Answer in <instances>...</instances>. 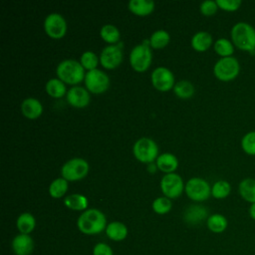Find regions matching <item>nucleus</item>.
<instances>
[{
  "instance_id": "obj_25",
  "label": "nucleus",
  "mask_w": 255,
  "mask_h": 255,
  "mask_svg": "<svg viewBox=\"0 0 255 255\" xmlns=\"http://www.w3.org/2000/svg\"><path fill=\"white\" fill-rule=\"evenodd\" d=\"M45 91L50 97L54 99H60L67 95L68 92L66 89V84L59 78H51L48 80L45 85Z\"/></svg>"
},
{
  "instance_id": "obj_38",
  "label": "nucleus",
  "mask_w": 255,
  "mask_h": 255,
  "mask_svg": "<svg viewBox=\"0 0 255 255\" xmlns=\"http://www.w3.org/2000/svg\"><path fill=\"white\" fill-rule=\"evenodd\" d=\"M93 255H114V251L109 244L99 242L93 248Z\"/></svg>"
},
{
  "instance_id": "obj_23",
  "label": "nucleus",
  "mask_w": 255,
  "mask_h": 255,
  "mask_svg": "<svg viewBox=\"0 0 255 255\" xmlns=\"http://www.w3.org/2000/svg\"><path fill=\"white\" fill-rule=\"evenodd\" d=\"M64 204L67 208L74 211H85L88 209L89 200L81 193H72L64 198Z\"/></svg>"
},
{
  "instance_id": "obj_18",
  "label": "nucleus",
  "mask_w": 255,
  "mask_h": 255,
  "mask_svg": "<svg viewBox=\"0 0 255 255\" xmlns=\"http://www.w3.org/2000/svg\"><path fill=\"white\" fill-rule=\"evenodd\" d=\"M156 168L160 171L166 173H172L176 170L178 166L177 157L171 152H162L160 153L155 160Z\"/></svg>"
},
{
  "instance_id": "obj_8",
  "label": "nucleus",
  "mask_w": 255,
  "mask_h": 255,
  "mask_svg": "<svg viewBox=\"0 0 255 255\" xmlns=\"http://www.w3.org/2000/svg\"><path fill=\"white\" fill-rule=\"evenodd\" d=\"M184 191L191 200L202 202L211 195V186L204 178L191 177L186 181Z\"/></svg>"
},
{
  "instance_id": "obj_21",
  "label": "nucleus",
  "mask_w": 255,
  "mask_h": 255,
  "mask_svg": "<svg viewBox=\"0 0 255 255\" xmlns=\"http://www.w3.org/2000/svg\"><path fill=\"white\" fill-rule=\"evenodd\" d=\"M238 193L244 201L250 204L254 203L255 202V178H251V177L243 178L238 184Z\"/></svg>"
},
{
  "instance_id": "obj_29",
  "label": "nucleus",
  "mask_w": 255,
  "mask_h": 255,
  "mask_svg": "<svg viewBox=\"0 0 255 255\" xmlns=\"http://www.w3.org/2000/svg\"><path fill=\"white\" fill-rule=\"evenodd\" d=\"M149 45L153 49H163L170 41V35L166 30H155L149 37Z\"/></svg>"
},
{
  "instance_id": "obj_22",
  "label": "nucleus",
  "mask_w": 255,
  "mask_h": 255,
  "mask_svg": "<svg viewBox=\"0 0 255 255\" xmlns=\"http://www.w3.org/2000/svg\"><path fill=\"white\" fill-rule=\"evenodd\" d=\"M128 7L134 15L147 16L154 10L155 3L152 0H130Z\"/></svg>"
},
{
  "instance_id": "obj_30",
  "label": "nucleus",
  "mask_w": 255,
  "mask_h": 255,
  "mask_svg": "<svg viewBox=\"0 0 255 255\" xmlns=\"http://www.w3.org/2000/svg\"><path fill=\"white\" fill-rule=\"evenodd\" d=\"M68 180H66L65 178L61 177H57L55 178L49 185L48 187V192L50 194L51 197L53 198H61L63 197L66 192L68 191Z\"/></svg>"
},
{
  "instance_id": "obj_5",
  "label": "nucleus",
  "mask_w": 255,
  "mask_h": 255,
  "mask_svg": "<svg viewBox=\"0 0 255 255\" xmlns=\"http://www.w3.org/2000/svg\"><path fill=\"white\" fill-rule=\"evenodd\" d=\"M239 73L240 63L233 56L219 58L213 66V74L221 82H231L238 77Z\"/></svg>"
},
{
  "instance_id": "obj_24",
  "label": "nucleus",
  "mask_w": 255,
  "mask_h": 255,
  "mask_svg": "<svg viewBox=\"0 0 255 255\" xmlns=\"http://www.w3.org/2000/svg\"><path fill=\"white\" fill-rule=\"evenodd\" d=\"M206 226L209 231L219 234L227 229L228 220L223 214L213 213L206 219Z\"/></svg>"
},
{
  "instance_id": "obj_9",
  "label": "nucleus",
  "mask_w": 255,
  "mask_h": 255,
  "mask_svg": "<svg viewBox=\"0 0 255 255\" xmlns=\"http://www.w3.org/2000/svg\"><path fill=\"white\" fill-rule=\"evenodd\" d=\"M84 82L86 89L93 94L105 93L111 84L109 76L98 68L92 71H88L86 73Z\"/></svg>"
},
{
  "instance_id": "obj_4",
  "label": "nucleus",
  "mask_w": 255,
  "mask_h": 255,
  "mask_svg": "<svg viewBox=\"0 0 255 255\" xmlns=\"http://www.w3.org/2000/svg\"><path fill=\"white\" fill-rule=\"evenodd\" d=\"M149 40L145 39L142 43L135 45L129 53V64L131 68L138 73L145 72L152 61V53Z\"/></svg>"
},
{
  "instance_id": "obj_31",
  "label": "nucleus",
  "mask_w": 255,
  "mask_h": 255,
  "mask_svg": "<svg viewBox=\"0 0 255 255\" xmlns=\"http://www.w3.org/2000/svg\"><path fill=\"white\" fill-rule=\"evenodd\" d=\"M172 90L175 96L180 99H189L194 95L195 92L193 84L188 80H180L176 82Z\"/></svg>"
},
{
  "instance_id": "obj_13",
  "label": "nucleus",
  "mask_w": 255,
  "mask_h": 255,
  "mask_svg": "<svg viewBox=\"0 0 255 255\" xmlns=\"http://www.w3.org/2000/svg\"><path fill=\"white\" fill-rule=\"evenodd\" d=\"M101 65L108 70L116 69L119 67L124 59L123 47L122 44H115V45H108L106 46L99 56Z\"/></svg>"
},
{
  "instance_id": "obj_2",
  "label": "nucleus",
  "mask_w": 255,
  "mask_h": 255,
  "mask_svg": "<svg viewBox=\"0 0 255 255\" xmlns=\"http://www.w3.org/2000/svg\"><path fill=\"white\" fill-rule=\"evenodd\" d=\"M231 41L240 51L253 54L255 52V28L244 21L235 23L230 31Z\"/></svg>"
},
{
  "instance_id": "obj_15",
  "label": "nucleus",
  "mask_w": 255,
  "mask_h": 255,
  "mask_svg": "<svg viewBox=\"0 0 255 255\" xmlns=\"http://www.w3.org/2000/svg\"><path fill=\"white\" fill-rule=\"evenodd\" d=\"M11 248L15 255H31L34 250V240L30 234L19 233L13 238Z\"/></svg>"
},
{
  "instance_id": "obj_26",
  "label": "nucleus",
  "mask_w": 255,
  "mask_h": 255,
  "mask_svg": "<svg viewBox=\"0 0 255 255\" xmlns=\"http://www.w3.org/2000/svg\"><path fill=\"white\" fill-rule=\"evenodd\" d=\"M16 227L22 234H30L36 227V219L30 212L21 213L16 219Z\"/></svg>"
},
{
  "instance_id": "obj_34",
  "label": "nucleus",
  "mask_w": 255,
  "mask_h": 255,
  "mask_svg": "<svg viewBox=\"0 0 255 255\" xmlns=\"http://www.w3.org/2000/svg\"><path fill=\"white\" fill-rule=\"evenodd\" d=\"M100 62V58L93 51H85L80 57V63L85 70L92 71L97 69V66Z\"/></svg>"
},
{
  "instance_id": "obj_10",
  "label": "nucleus",
  "mask_w": 255,
  "mask_h": 255,
  "mask_svg": "<svg viewBox=\"0 0 255 255\" xmlns=\"http://www.w3.org/2000/svg\"><path fill=\"white\" fill-rule=\"evenodd\" d=\"M159 186L163 196L168 197L169 199L177 198L181 195L184 190L185 183L183 182L182 177L175 173H166L164 174L159 182Z\"/></svg>"
},
{
  "instance_id": "obj_35",
  "label": "nucleus",
  "mask_w": 255,
  "mask_h": 255,
  "mask_svg": "<svg viewBox=\"0 0 255 255\" xmlns=\"http://www.w3.org/2000/svg\"><path fill=\"white\" fill-rule=\"evenodd\" d=\"M242 150L251 156H255V130L246 132L240 141Z\"/></svg>"
},
{
  "instance_id": "obj_32",
  "label": "nucleus",
  "mask_w": 255,
  "mask_h": 255,
  "mask_svg": "<svg viewBox=\"0 0 255 255\" xmlns=\"http://www.w3.org/2000/svg\"><path fill=\"white\" fill-rule=\"evenodd\" d=\"M231 193V184L224 179L215 181L211 186V196L215 199H224Z\"/></svg>"
},
{
  "instance_id": "obj_28",
  "label": "nucleus",
  "mask_w": 255,
  "mask_h": 255,
  "mask_svg": "<svg viewBox=\"0 0 255 255\" xmlns=\"http://www.w3.org/2000/svg\"><path fill=\"white\" fill-rule=\"evenodd\" d=\"M213 49L220 58H225L233 55L235 47L231 40L227 38H218L213 44Z\"/></svg>"
},
{
  "instance_id": "obj_7",
  "label": "nucleus",
  "mask_w": 255,
  "mask_h": 255,
  "mask_svg": "<svg viewBox=\"0 0 255 255\" xmlns=\"http://www.w3.org/2000/svg\"><path fill=\"white\" fill-rule=\"evenodd\" d=\"M90 170L89 162L82 157H73L61 167V175L68 181H77L85 178Z\"/></svg>"
},
{
  "instance_id": "obj_27",
  "label": "nucleus",
  "mask_w": 255,
  "mask_h": 255,
  "mask_svg": "<svg viewBox=\"0 0 255 255\" xmlns=\"http://www.w3.org/2000/svg\"><path fill=\"white\" fill-rule=\"evenodd\" d=\"M100 36L105 42L109 43L110 45H115L120 41L121 32L114 24H105L100 30Z\"/></svg>"
},
{
  "instance_id": "obj_3",
  "label": "nucleus",
  "mask_w": 255,
  "mask_h": 255,
  "mask_svg": "<svg viewBox=\"0 0 255 255\" xmlns=\"http://www.w3.org/2000/svg\"><path fill=\"white\" fill-rule=\"evenodd\" d=\"M57 78L65 84L78 86L84 81L86 73L81 63L74 59H66L61 61L56 68Z\"/></svg>"
},
{
  "instance_id": "obj_17",
  "label": "nucleus",
  "mask_w": 255,
  "mask_h": 255,
  "mask_svg": "<svg viewBox=\"0 0 255 255\" xmlns=\"http://www.w3.org/2000/svg\"><path fill=\"white\" fill-rule=\"evenodd\" d=\"M208 210L200 204H193L188 206L183 214V218L185 220V222H187L188 224H198L200 222H202L203 220L208 218Z\"/></svg>"
},
{
  "instance_id": "obj_37",
  "label": "nucleus",
  "mask_w": 255,
  "mask_h": 255,
  "mask_svg": "<svg viewBox=\"0 0 255 255\" xmlns=\"http://www.w3.org/2000/svg\"><path fill=\"white\" fill-rule=\"evenodd\" d=\"M216 3L219 9L226 12H235L242 4L240 0H216Z\"/></svg>"
},
{
  "instance_id": "obj_20",
  "label": "nucleus",
  "mask_w": 255,
  "mask_h": 255,
  "mask_svg": "<svg viewBox=\"0 0 255 255\" xmlns=\"http://www.w3.org/2000/svg\"><path fill=\"white\" fill-rule=\"evenodd\" d=\"M105 232L109 239L116 242H120L127 238L128 230L125 223L121 221H112L108 223Z\"/></svg>"
},
{
  "instance_id": "obj_11",
  "label": "nucleus",
  "mask_w": 255,
  "mask_h": 255,
  "mask_svg": "<svg viewBox=\"0 0 255 255\" xmlns=\"http://www.w3.org/2000/svg\"><path fill=\"white\" fill-rule=\"evenodd\" d=\"M67 22L60 13H50L44 20L45 33L53 39H61L67 33Z\"/></svg>"
},
{
  "instance_id": "obj_36",
  "label": "nucleus",
  "mask_w": 255,
  "mask_h": 255,
  "mask_svg": "<svg viewBox=\"0 0 255 255\" xmlns=\"http://www.w3.org/2000/svg\"><path fill=\"white\" fill-rule=\"evenodd\" d=\"M218 9L219 8H218L216 1H213V0H205V1L201 2L199 5V10H200L201 14L206 17L213 16L217 12Z\"/></svg>"
},
{
  "instance_id": "obj_39",
  "label": "nucleus",
  "mask_w": 255,
  "mask_h": 255,
  "mask_svg": "<svg viewBox=\"0 0 255 255\" xmlns=\"http://www.w3.org/2000/svg\"><path fill=\"white\" fill-rule=\"evenodd\" d=\"M248 214L252 220L255 221V202L251 203L248 208Z\"/></svg>"
},
{
  "instance_id": "obj_16",
  "label": "nucleus",
  "mask_w": 255,
  "mask_h": 255,
  "mask_svg": "<svg viewBox=\"0 0 255 255\" xmlns=\"http://www.w3.org/2000/svg\"><path fill=\"white\" fill-rule=\"evenodd\" d=\"M44 108L42 103L36 98H26L21 103V113L29 120H36L43 114Z\"/></svg>"
},
{
  "instance_id": "obj_1",
  "label": "nucleus",
  "mask_w": 255,
  "mask_h": 255,
  "mask_svg": "<svg viewBox=\"0 0 255 255\" xmlns=\"http://www.w3.org/2000/svg\"><path fill=\"white\" fill-rule=\"evenodd\" d=\"M107 217L100 209L88 208L77 219V227L85 235H97L106 230Z\"/></svg>"
},
{
  "instance_id": "obj_12",
  "label": "nucleus",
  "mask_w": 255,
  "mask_h": 255,
  "mask_svg": "<svg viewBox=\"0 0 255 255\" xmlns=\"http://www.w3.org/2000/svg\"><path fill=\"white\" fill-rule=\"evenodd\" d=\"M152 86L160 92H167L172 90L175 85V78L173 73L166 67L159 66L153 69L150 75Z\"/></svg>"
},
{
  "instance_id": "obj_19",
  "label": "nucleus",
  "mask_w": 255,
  "mask_h": 255,
  "mask_svg": "<svg viewBox=\"0 0 255 255\" xmlns=\"http://www.w3.org/2000/svg\"><path fill=\"white\" fill-rule=\"evenodd\" d=\"M191 47L197 52L207 51L214 43L211 34L207 31H198L194 33L190 40Z\"/></svg>"
},
{
  "instance_id": "obj_6",
  "label": "nucleus",
  "mask_w": 255,
  "mask_h": 255,
  "mask_svg": "<svg viewBox=\"0 0 255 255\" xmlns=\"http://www.w3.org/2000/svg\"><path fill=\"white\" fill-rule=\"evenodd\" d=\"M132 153L138 161L142 163H152L159 155L158 145L153 139L143 136L133 143Z\"/></svg>"
},
{
  "instance_id": "obj_33",
  "label": "nucleus",
  "mask_w": 255,
  "mask_h": 255,
  "mask_svg": "<svg viewBox=\"0 0 255 255\" xmlns=\"http://www.w3.org/2000/svg\"><path fill=\"white\" fill-rule=\"evenodd\" d=\"M152 210L159 215L168 213L172 208L171 200L166 196H158L151 203Z\"/></svg>"
},
{
  "instance_id": "obj_14",
  "label": "nucleus",
  "mask_w": 255,
  "mask_h": 255,
  "mask_svg": "<svg viewBox=\"0 0 255 255\" xmlns=\"http://www.w3.org/2000/svg\"><path fill=\"white\" fill-rule=\"evenodd\" d=\"M68 104L74 108H85L90 104L91 96L90 92L81 86H73L70 88L66 95Z\"/></svg>"
}]
</instances>
